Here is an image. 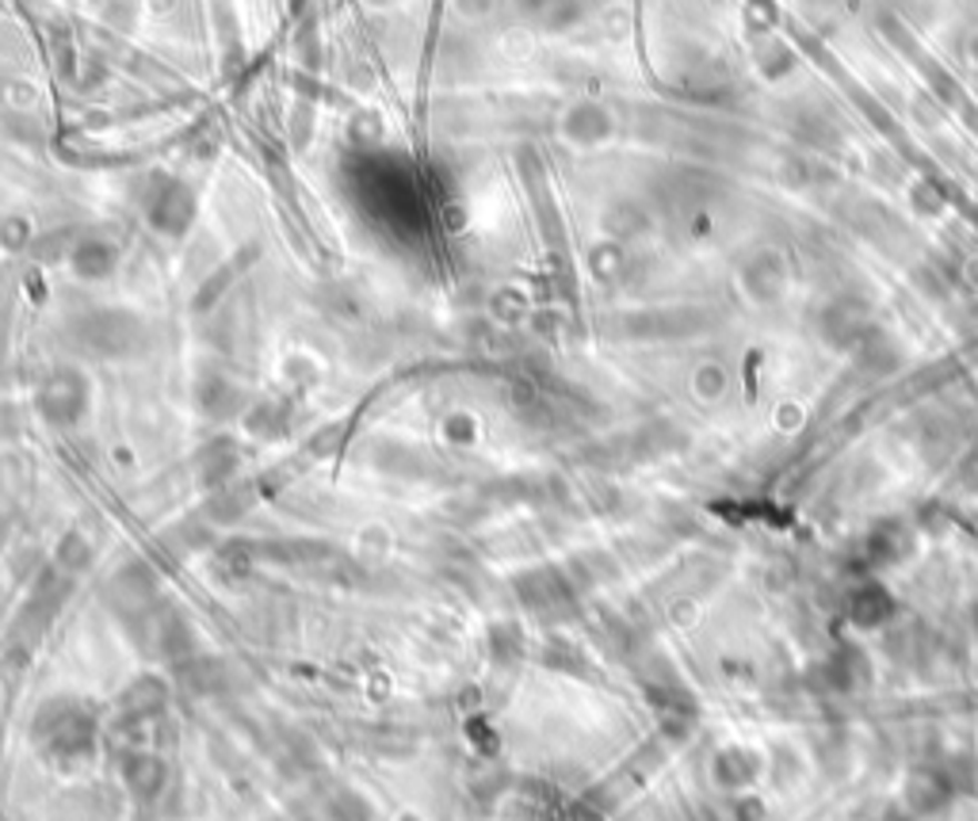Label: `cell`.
Listing matches in <instances>:
<instances>
[{
  "instance_id": "obj_1",
  "label": "cell",
  "mask_w": 978,
  "mask_h": 821,
  "mask_svg": "<svg viewBox=\"0 0 978 821\" xmlns=\"http://www.w3.org/2000/svg\"><path fill=\"white\" fill-rule=\"evenodd\" d=\"M150 219L158 222L161 230H169V233L184 230L188 222H192V195H188V187L184 184H164L158 203L150 206Z\"/></svg>"
},
{
  "instance_id": "obj_2",
  "label": "cell",
  "mask_w": 978,
  "mask_h": 821,
  "mask_svg": "<svg viewBox=\"0 0 978 821\" xmlns=\"http://www.w3.org/2000/svg\"><path fill=\"white\" fill-rule=\"evenodd\" d=\"M111 264H115V253H111V245H103V241H89V245H81L73 253V267L84 275V280H100V275H108Z\"/></svg>"
},
{
  "instance_id": "obj_3",
  "label": "cell",
  "mask_w": 978,
  "mask_h": 821,
  "mask_svg": "<svg viewBox=\"0 0 978 821\" xmlns=\"http://www.w3.org/2000/svg\"><path fill=\"white\" fill-rule=\"evenodd\" d=\"M458 4H463L466 16H486L493 8V0H458Z\"/></svg>"
}]
</instances>
